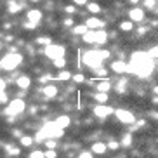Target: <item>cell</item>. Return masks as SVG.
Listing matches in <instances>:
<instances>
[{"mask_svg":"<svg viewBox=\"0 0 158 158\" xmlns=\"http://www.w3.org/2000/svg\"><path fill=\"white\" fill-rule=\"evenodd\" d=\"M127 64H129V73L135 75L139 78H148L155 70V59H151L149 54L144 51L132 52L130 61Z\"/></svg>","mask_w":158,"mask_h":158,"instance_id":"cell-1","label":"cell"},{"mask_svg":"<svg viewBox=\"0 0 158 158\" xmlns=\"http://www.w3.org/2000/svg\"><path fill=\"white\" fill-rule=\"evenodd\" d=\"M108 57H110V51H85L84 56H82V61H84L85 66L92 68V70H98Z\"/></svg>","mask_w":158,"mask_h":158,"instance_id":"cell-2","label":"cell"},{"mask_svg":"<svg viewBox=\"0 0 158 158\" xmlns=\"http://www.w3.org/2000/svg\"><path fill=\"white\" fill-rule=\"evenodd\" d=\"M63 132L64 130L59 129V127L56 125V122H47L45 125L42 127V129L37 132V137H35V141L37 143H44L45 139H59V137H63Z\"/></svg>","mask_w":158,"mask_h":158,"instance_id":"cell-3","label":"cell"},{"mask_svg":"<svg viewBox=\"0 0 158 158\" xmlns=\"http://www.w3.org/2000/svg\"><path fill=\"white\" fill-rule=\"evenodd\" d=\"M21 63H23V54H19V52H7V54L0 59V68L5 70V71H12V70H16Z\"/></svg>","mask_w":158,"mask_h":158,"instance_id":"cell-4","label":"cell"},{"mask_svg":"<svg viewBox=\"0 0 158 158\" xmlns=\"http://www.w3.org/2000/svg\"><path fill=\"white\" fill-rule=\"evenodd\" d=\"M85 44H94V45H102L108 42V33L104 30H89L82 37Z\"/></svg>","mask_w":158,"mask_h":158,"instance_id":"cell-5","label":"cell"},{"mask_svg":"<svg viewBox=\"0 0 158 158\" xmlns=\"http://www.w3.org/2000/svg\"><path fill=\"white\" fill-rule=\"evenodd\" d=\"M24 110H26V102L21 98H16L10 102H7V106H5V110H4V115L5 116H18V115H21Z\"/></svg>","mask_w":158,"mask_h":158,"instance_id":"cell-6","label":"cell"},{"mask_svg":"<svg viewBox=\"0 0 158 158\" xmlns=\"http://www.w3.org/2000/svg\"><path fill=\"white\" fill-rule=\"evenodd\" d=\"M44 54H45L49 59L54 61V59H57V57H64L66 49H64V45H61V44H51V45H45Z\"/></svg>","mask_w":158,"mask_h":158,"instance_id":"cell-7","label":"cell"},{"mask_svg":"<svg viewBox=\"0 0 158 158\" xmlns=\"http://www.w3.org/2000/svg\"><path fill=\"white\" fill-rule=\"evenodd\" d=\"M113 115L118 118V122L120 123H123V125H132L135 122V116H134V113L132 111H129V110H115V113Z\"/></svg>","mask_w":158,"mask_h":158,"instance_id":"cell-8","label":"cell"},{"mask_svg":"<svg viewBox=\"0 0 158 158\" xmlns=\"http://www.w3.org/2000/svg\"><path fill=\"white\" fill-rule=\"evenodd\" d=\"M92 111H94V116H96V118L104 120L108 116H111L113 113H115V110H113L111 106H108V104H96Z\"/></svg>","mask_w":158,"mask_h":158,"instance_id":"cell-9","label":"cell"},{"mask_svg":"<svg viewBox=\"0 0 158 158\" xmlns=\"http://www.w3.org/2000/svg\"><path fill=\"white\" fill-rule=\"evenodd\" d=\"M129 19L132 21V23H143L144 21V9L143 7H132V9L129 10Z\"/></svg>","mask_w":158,"mask_h":158,"instance_id":"cell-10","label":"cell"},{"mask_svg":"<svg viewBox=\"0 0 158 158\" xmlns=\"http://www.w3.org/2000/svg\"><path fill=\"white\" fill-rule=\"evenodd\" d=\"M96 80H98V84H96L98 92L108 94V92L113 89V84H111V80H110V78H96Z\"/></svg>","mask_w":158,"mask_h":158,"instance_id":"cell-11","label":"cell"},{"mask_svg":"<svg viewBox=\"0 0 158 158\" xmlns=\"http://www.w3.org/2000/svg\"><path fill=\"white\" fill-rule=\"evenodd\" d=\"M111 71L113 73H118V75H122V73H129V64H127L125 61H113L111 63Z\"/></svg>","mask_w":158,"mask_h":158,"instance_id":"cell-12","label":"cell"},{"mask_svg":"<svg viewBox=\"0 0 158 158\" xmlns=\"http://www.w3.org/2000/svg\"><path fill=\"white\" fill-rule=\"evenodd\" d=\"M85 26H87L89 30H104V21L96 18V16H92V18H89L87 21H85Z\"/></svg>","mask_w":158,"mask_h":158,"instance_id":"cell-13","label":"cell"},{"mask_svg":"<svg viewBox=\"0 0 158 158\" xmlns=\"http://www.w3.org/2000/svg\"><path fill=\"white\" fill-rule=\"evenodd\" d=\"M42 18H44L42 10H38V9H30L28 10V21H31V23L38 24L40 21H42Z\"/></svg>","mask_w":158,"mask_h":158,"instance_id":"cell-14","label":"cell"},{"mask_svg":"<svg viewBox=\"0 0 158 158\" xmlns=\"http://www.w3.org/2000/svg\"><path fill=\"white\" fill-rule=\"evenodd\" d=\"M16 85H18L21 90H26V89H30V85H31V78H30L28 75H21V77L16 80Z\"/></svg>","mask_w":158,"mask_h":158,"instance_id":"cell-15","label":"cell"},{"mask_svg":"<svg viewBox=\"0 0 158 158\" xmlns=\"http://www.w3.org/2000/svg\"><path fill=\"white\" fill-rule=\"evenodd\" d=\"M54 122H56V125L59 127V129H63V130H64V129H68V127H70L71 118H70L68 115H61V116H57V118H56Z\"/></svg>","mask_w":158,"mask_h":158,"instance_id":"cell-16","label":"cell"},{"mask_svg":"<svg viewBox=\"0 0 158 158\" xmlns=\"http://www.w3.org/2000/svg\"><path fill=\"white\" fill-rule=\"evenodd\" d=\"M90 151H92L94 155H104L108 151V144L106 143H94L92 146H90Z\"/></svg>","mask_w":158,"mask_h":158,"instance_id":"cell-17","label":"cell"},{"mask_svg":"<svg viewBox=\"0 0 158 158\" xmlns=\"http://www.w3.org/2000/svg\"><path fill=\"white\" fill-rule=\"evenodd\" d=\"M42 94L45 96V98H49V99L56 98L57 96V87L56 85H52V84H49V85H45V87L42 89Z\"/></svg>","mask_w":158,"mask_h":158,"instance_id":"cell-18","label":"cell"},{"mask_svg":"<svg viewBox=\"0 0 158 158\" xmlns=\"http://www.w3.org/2000/svg\"><path fill=\"white\" fill-rule=\"evenodd\" d=\"M7 9H9L10 14H18L23 10V4L21 2H16V0H10L9 4H7Z\"/></svg>","mask_w":158,"mask_h":158,"instance_id":"cell-19","label":"cell"},{"mask_svg":"<svg viewBox=\"0 0 158 158\" xmlns=\"http://www.w3.org/2000/svg\"><path fill=\"white\" fill-rule=\"evenodd\" d=\"M19 143H21V146H24V148H30V146H33V143H35V137H31V135H21V137H19Z\"/></svg>","mask_w":158,"mask_h":158,"instance_id":"cell-20","label":"cell"},{"mask_svg":"<svg viewBox=\"0 0 158 158\" xmlns=\"http://www.w3.org/2000/svg\"><path fill=\"white\" fill-rule=\"evenodd\" d=\"M118 28H120L122 31H132V30H134V23H132L130 19H125V21H120Z\"/></svg>","mask_w":158,"mask_h":158,"instance_id":"cell-21","label":"cell"},{"mask_svg":"<svg viewBox=\"0 0 158 158\" xmlns=\"http://www.w3.org/2000/svg\"><path fill=\"white\" fill-rule=\"evenodd\" d=\"M5 151H7L9 156H18V155L21 153L19 146H14V144H7V146H5Z\"/></svg>","mask_w":158,"mask_h":158,"instance_id":"cell-22","label":"cell"},{"mask_svg":"<svg viewBox=\"0 0 158 158\" xmlns=\"http://www.w3.org/2000/svg\"><path fill=\"white\" fill-rule=\"evenodd\" d=\"M108 96H110V94H104V92H98V94H92L94 101L98 102V104H104V102H108Z\"/></svg>","mask_w":158,"mask_h":158,"instance_id":"cell-23","label":"cell"},{"mask_svg":"<svg viewBox=\"0 0 158 158\" xmlns=\"http://www.w3.org/2000/svg\"><path fill=\"white\" fill-rule=\"evenodd\" d=\"M87 10L89 12H90V14H99V12H101V5L99 4H96V2H89L87 4Z\"/></svg>","mask_w":158,"mask_h":158,"instance_id":"cell-24","label":"cell"},{"mask_svg":"<svg viewBox=\"0 0 158 158\" xmlns=\"http://www.w3.org/2000/svg\"><path fill=\"white\" fill-rule=\"evenodd\" d=\"M87 31H89V28L85 26V23H84V24H77V26H73V33H75V35H82V37H84Z\"/></svg>","mask_w":158,"mask_h":158,"instance_id":"cell-25","label":"cell"},{"mask_svg":"<svg viewBox=\"0 0 158 158\" xmlns=\"http://www.w3.org/2000/svg\"><path fill=\"white\" fill-rule=\"evenodd\" d=\"M52 63H54V66H56L57 70H64V66H66V57H57V59H54Z\"/></svg>","mask_w":158,"mask_h":158,"instance_id":"cell-26","label":"cell"},{"mask_svg":"<svg viewBox=\"0 0 158 158\" xmlns=\"http://www.w3.org/2000/svg\"><path fill=\"white\" fill-rule=\"evenodd\" d=\"M56 78L61 80V82H66V80H70V78H71V73H70V71H66V70H61L59 75H57Z\"/></svg>","mask_w":158,"mask_h":158,"instance_id":"cell-27","label":"cell"},{"mask_svg":"<svg viewBox=\"0 0 158 158\" xmlns=\"http://www.w3.org/2000/svg\"><path fill=\"white\" fill-rule=\"evenodd\" d=\"M148 54H149V57H151V59H155V61H156V59H158V45H153V47H149Z\"/></svg>","mask_w":158,"mask_h":158,"instance_id":"cell-28","label":"cell"},{"mask_svg":"<svg viewBox=\"0 0 158 158\" xmlns=\"http://www.w3.org/2000/svg\"><path fill=\"white\" fill-rule=\"evenodd\" d=\"M116 90H118L120 94H125V90H127V80H120L118 85H116Z\"/></svg>","mask_w":158,"mask_h":158,"instance_id":"cell-29","label":"cell"},{"mask_svg":"<svg viewBox=\"0 0 158 158\" xmlns=\"http://www.w3.org/2000/svg\"><path fill=\"white\" fill-rule=\"evenodd\" d=\"M30 158H45V153H44L42 149H33L31 153H30Z\"/></svg>","mask_w":158,"mask_h":158,"instance_id":"cell-30","label":"cell"},{"mask_svg":"<svg viewBox=\"0 0 158 158\" xmlns=\"http://www.w3.org/2000/svg\"><path fill=\"white\" fill-rule=\"evenodd\" d=\"M71 80H73L75 84H84L85 82V77L82 73H78V75H71Z\"/></svg>","mask_w":158,"mask_h":158,"instance_id":"cell-31","label":"cell"},{"mask_svg":"<svg viewBox=\"0 0 158 158\" xmlns=\"http://www.w3.org/2000/svg\"><path fill=\"white\" fill-rule=\"evenodd\" d=\"M37 44H40V45H51L52 40L49 37H38L37 38Z\"/></svg>","mask_w":158,"mask_h":158,"instance_id":"cell-32","label":"cell"},{"mask_svg":"<svg viewBox=\"0 0 158 158\" xmlns=\"http://www.w3.org/2000/svg\"><path fill=\"white\" fill-rule=\"evenodd\" d=\"M130 144H132V135H130V134H125V135H123V139H122V146L129 148Z\"/></svg>","mask_w":158,"mask_h":158,"instance_id":"cell-33","label":"cell"},{"mask_svg":"<svg viewBox=\"0 0 158 158\" xmlns=\"http://www.w3.org/2000/svg\"><path fill=\"white\" fill-rule=\"evenodd\" d=\"M44 143H45L47 149H56V146H57L56 139H45V141H44Z\"/></svg>","mask_w":158,"mask_h":158,"instance_id":"cell-34","label":"cell"},{"mask_svg":"<svg viewBox=\"0 0 158 158\" xmlns=\"http://www.w3.org/2000/svg\"><path fill=\"white\" fill-rule=\"evenodd\" d=\"M143 4H144V7H146V9H155V5H156V0H144Z\"/></svg>","mask_w":158,"mask_h":158,"instance_id":"cell-35","label":"cell"},{"mask_svg":"<svg viewBox=\"0 0 158 158\" xmlns=\"http://www.w3.org/2000/svg\"><path fill=\"white\" fill-rule=\"evenodd\" d=\"M44 153H45V158H57L56 149H47V151H44Z\"/></svg>","mask_w":158,"mask_h":158,"instance_id":"cell-36","label":"cell"},{"mask_svg":"<svg viewBox=\"0 0 158 158\" xmlns=\"http://www.w3.org/2000/svg\"><path fill=\"white\" fill-rule=\"evenodd\" d=\"M120 148V143H116V141H110L108 143V149H118Z\"/></svg>","mask_w":158,"mask_h":158,"instance_id":"cell-37","label":"cell"},{"mask_svg":"<svg viewBox=\"0 0 158 158\" xmlns=\"http://www.w3.org/2000/svg\"><path fill=\"white\" fill-rule=\"evenodd\" d=\"M49 80H52V75H44V77L38 78V82H40V84H47Z\"/></svg>","mask_w":158,"mask_h":158,"instance_id":"cell-38","label":"cell"},{"mask_svg":"<svg viewBox=\"0 0 158 158\" xmlns=\"http://www.w3.org/2000/svg\"><path fill=\"white\" fill-rule=\"evenodd\" d=\"M92 151H82V153L78 155V158H92Z\"/></svg>","mask_w":158,"mask_h":158,"instance_id":"cell-39","label":"cell"},{"mask_svg":"<svg viewBox=\"0 0 158 158\" xmlns=\"http://www.w3.org/2000/svg\"><path fill=\"white\" fill-rule=\"evenodd\" d=\"M24 28H26V30H35V28H37V24H35V23H31V21H26V24H24Z\"/></svg>","mask_w":158,"mask_h":158,"instance_id":"cell-40","label":"cell"},{"mask_svg":"<svg viewBox=\"0 0 158 158\" xmlns=\"http://www.w3.org/2000/svg\"><path fill=\"white\" fill-rule=\"evenodd\" d=\"M75 5H87L89 4V0H71Z\"/></svg>","mask_w":158,"mask_h":158,"instance_id":"cell-41","label":"cell"},{"mask_svg":"<svg viewBox=\"0 0 158 158\" xmlns=\"http://www.w3.org/2000/svg\"><path fill=\"white\" fill-rule=\"evenodd\" d=\"M96 73H98L99 77H102V78H104V75H106V70H104V68L101 66V68H98V70H96Z\"/></svg>","mask_w":158,"mask_h":158,"instance_id":"cell-42","label":"cell"},{"mask_svg":"<svg viewBox=\"0 0 158 158\" xmlns=\"http://www.w3.org/2000/svg\"><path fill=\"white\" fill-rule=\"evenodd\" d=\"M5 85H7V84H5V80H4V78H0V94L5 92Z\"/></svg>","mask_w":158,"mask_h":158,"instance_id":"cell-43","label":"cell"},{"mask_svg":"<svg viewBox=\"0 0 158 158\" xmlns=\"http://www.w3.org/2000/svg\"><path fill=\"white\" fill-rule=\"evenodd\" d=\"M4 102H7V94L2 92L0 94V104H4Z\"/></svg>","mask_w":158,"mask_h":158,"instance_id":"cell-44","label":"cell"},{"mask_svg":"<svg viewBox=\"0 0 158 158\" xmlns=\"http://www.w3.org/2000/svg\"><path fill=\"white\" fill-rule=\"evenodd\" d=\"M66 12H68V14H73V12H75V7H73V5H68V7H66Z\"/></svg>","mask_w":158,"mask_h":158,"instance_id":"cell-45","label":"cell"},{"mask_svg":"<svg viewBox=\"0 0 158 158\" xmlns=\"http://www.w3.org/2000/svg\"><path fill=\"white\" fill-rule=\"evenodd\" d=\"M64 24H66V26H73V19H66Z\"/></svg>","mask_w":158,"mask_h":158,"instance_id":"cell-46","label":"cell"},{"mask_svg":"<svg viewBox=\"0 0 158 158\" xmlns=\"http://www.w3.org/2000/svg\"><path fill=\"white\" fill-rule=\"evenodd\" d=\"M153 92H155V94H158V87H155V90H153Z\"/></svg>","mask_w":158,"mask_h":158,"instance_id":"cell-47","label":"cell"},{"mask_svg":"<svg viewBox=\"0 0 158 158\" xmlns=\"http://www.w3.org/2000/svg\"><path fill=\"white\" fill-rule=\"evenodd\" d=\"M31 2H40V0H31Z\"/></svg>","mask_w":158,"mask_h":158,"instance_id":"cell-48","label":"cell"},{"mask_svg":"<svg viewBox=\"0 0 158 158\" xmlns=\"http://www.w3.org/2000/svg\"><path fill=\"white\" fill-rule=\"evenodd\" d=\"M0 47H2V42H0Z\"/></svg>","mask_w":158,"mask_h":158,"instance_id":"cell-49","label":"cell"}]
</instances>
